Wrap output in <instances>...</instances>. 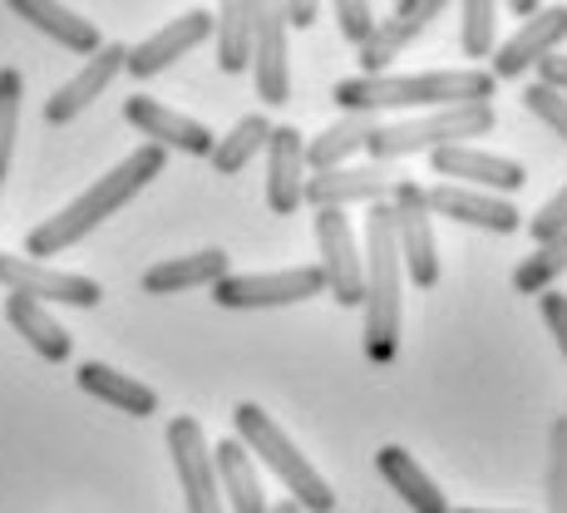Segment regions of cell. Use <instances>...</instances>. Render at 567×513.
Segmentation results:
<instances>
[{
	"label": "cell",
	"mask_w": 567,
	"mask_h": 513,
	"mask_svg": "<svg viewBox=\"0 0 567 513\" xmlns=\"http://www.w3.org/2000/svg\"><path fill=\"white\" fill-rule=\"evenodd\" d=\"M326 297L321 267H281V271H227L213 287V301L223 311H271L297 301Z\"/></svg>",
	"instance_id": "7"
},
{
	"label": "cell",
	"mask_w": 567,
	"mask_h": 513,
	"mask_svg": "<svg viewBox=\"0 0 567 513\" xmlns=\"http://www.w3.org/2000/svg\"><path fill=\"white\" fill-rule=\"evenodd\" d=\"M267 207L277 217H291L301 207V193H307V134L291 124H271L267 138Z\"/></svg>",
	"instance_id": "18"
},
{
	"label": "cell",
	"mask_w": 567,
	"mask_h": 513,
	"mask_svg": "<svg viewBox=\"0 0 567 513\" xmlns=\"http://www.w3.org/2000/svg\"><path fill=\"white\" fill-rule=\"evenodd\" d=\"M124 124L138 129V134L148 138L154 148H178V154H193V158H207L217 144V134L198 119L178 114V109H168L163 100H148V94H128L124 100Z\"/></svg>",
	"instance_id": "16"
},
{
	"label": "cell",
	"mask_w": 567,
	"mask_h": 513,
	"mask_svg": "<svg viewBox=\"0 0 567 513\" xmlns=\"http://www.w3.org/2000/svg\"><path fill=\"white\" fill-rule=\"evenodd\" d=\"M213 469H217V489H223V509L227 513H267V489H261L257 460L243 450L237 440H223L213 450Z\"/></svg>",
	"instance_id": "24"
},
{
	"label": "cell",
	"mask_w": 567,
	"mask_h": 513,
	"mask_svg": "<svg viewBox=\"0 0 567 513\" xmlns=\"http://www.w3.org/2000/svg\"><path fill=\"white\" fill-rule=\"evenodd\" d=\"M0 287L6 297H30V301H60V307H100L104 301V287L94 277H80V271H60V267H45L35 257H16V253H0Z\"/></svg>",
	"instance_id": "8"
},
{
	"label": "cell",
	"mask_w": 567,
	"mask_h": 513,
	"mask_svg": "<svg viewBox=\"0 0 567 513\" xmlns=\"http://www.w3.org/2000/svg\"><path fill=\"white\" fill-rule=\"evenodd\" d=\"M498 6H508L518 20H528V16H538V10H543V0H498Z\"/></svg>",
	"instance_id": "40"
},
{
	"label": "cell",
	"mask_w": 567,
	"mask_h": 513,
	"mask_svg": "<svg viewBox=\"0 0 567 513\" xmlns=\"http://www.w3.org/2000/svg\"><path fill=\"white\" fill-rule=\"evenodd\" d=\"M74 386H80L84 396H94L100 406H109V410L134 414V420L158 414V390L144 386V380H134V376H124V370L104 366V360H84V366L74 370Z\"/></svg>",
	"instance_id": "22"
},
{
	"label": "cell",
	"mask_w": 567,
	"mask_h": 513,
	"mask_svg": "<svg viewBox=\"0 0 567 513\" xmlns=\"http://www.w3.org/2000/svg\"><path fill=\"white\" fill-rule=\"evenodd\" d=\"M331 10H336V30H341L346 45L361 50L375 35V6L370 0H331Z\"/></svg>",
	"instance_id": "34"
},
{
	"label": "cell",
	"mask_w": 567,
	"mask_h": 513,
	"mask_svg": "<svg viewBox=\"0 0 567 513\" xmlns=\"http://www.w3.org/2000/svg\"><path fill=\"white\" fill-rule=\"evenodd\" d=\"M365 356L375 366H390L400 356V326H405V271L395 253V227H390V203H375L365 213Z\"/></svg>",
	"instance_id": "3"
},
{
	"label": "cell",
	"mask_w": 567,
	"mask_h": 513,
	"mask_svg": "<svg viewBox=\"0 0 567 513\" xmlns=\"http://www.w3.org/2000/svg\"><path fill=\"white\" fill-rule=\"evenodd\" d=\"M168 454H173V474H178V489H183V509L227 513L223 489H217V469H213V444H207L203 424L193 414H173L168 420Z\"/></svg>",
	"instance_id": "9"
},
{
	"label": "cell",
	"mask_w": 567,
	"mask_h": 513,
	"mask_svg": "<svg viewBox=\"0 0 567 513\" xmlns=\"http://www.w3.org/2000/svg\"><path fill=\"white\" fill-rule=\"evenodd\" d=\"M6 6L16 10L20 20H30V25L40 30V35H50L60 50L80 54V60H90V54L104 45L100 30H94V20H84L80 10L60 6V0H6Z\"/></svg>",
	"instance_id": "23"
},
{
	"label": "cell",
	"mask_w": 567,
	"mask_h": 513,
	"mask_svg": "<svg viewBox=\"0 0 567 513\" xmlns=\"http://www.w3.org/2000/svg\"><path fill=\"white\" fill-rule=\"evenodd\" d=\"M523 109H528L538 124H548L553 134L567 144V94H553V90H543V84L533 80L528 90H523Z\"/></svg>",
	"instance_id": "35"
},
{
	"label": "cell",
	"mask_w": 567,
	"mask_h": 513,
	"mask_svg": "<svg viewBox=\"0 0 567 513\" xmlns=\"http://www.w3.org/2000/svg\"><path fill=\"white\" fill-rule=\"evenodd\" d=\"M430 198V213L434 217H450V223H464V227H484V233H518L523 227V213L508 198H494V193H478V188H460V183H434L424 188Z\"/></svg>",
	"instance_id": "20"
},
{
	"label": "cell",
	"mask_w": 567,
	"mask_h": 513,
	"mask_svg": "<svg viewBox=\"0 0 567 513\" xmlns=\"http://www.w3.org/2000/svg\"><path fill=\"white\" fill-rule=\"evenodd\" d=\"M498 45V0H460V50L464 60H488Z\"/></svg>",
	"instance_id": "31"
},
{
	"label": "cell",
	"mask_w": 567,
	"mask_h": 513,
	"mask_svg": "<svg viewBox=\"0 0 567 513\" xmlns=\"http://www.w3.org/2000/svg\"><path fill=\"white\" fill-rule=\"evenodd\" d=\"M533 70H538V84H543V90L567 94V54H548V60H538Z\"/></svg>",
	"instance_id": "38"
},
{
	"label": "cell",
	"mask_w": 567,
	"mask_h": 513,
	"mask_svg": "<svg viewBox=\"0 0 567 513\" xmlns=\"http://www.w3.org/2000/svg\"><path fill=\"white\" fill-rule=\"evenodd\" d=\"M523 227H528L533 247H543V243H553V237H558V233H567V188H558V193H553V198L543 203L538 213H533V217H528V223H523Z\"/></svg>",
	"instance_id": "36"
},
{
	"label": "cell",
	"mask_w": 567,
	"mask_h": 513,
	"mask_svg": "<svg viewBox=\"0 0 567 513\" xmlns=\"http://www.w3.org/2000/svg\"><path fill=\"white\" fill-rule=\"evenodd\" d=\"M390 227H395V253L405 281H414L420 291H430L440 281V243H434V213L430 198L414 178H395L390 193Z\"/></svg>",
	"instance_id": "6"
},
{
	"label": "cell",
	"mask_w": 567,
	"mask_h": 513,
	"mask_svg": "<svg viewBox=\"0 0 567 513\" xmlns=\"http://www.w3.org/2000/svg\"><path fill=\"white\" fill-rule=\"evenodd\" d=\"M450 6H454V0H400V6L390 10V20H375V35L355 50L361 74H385L390 64H395L400 54H405Z\"/></svg>",
	"instance_id": "15"
},
{
	"label": "cell",
	"mask_w": 567,
	"mask_h": 513,
	"mask_svg": "<svg viewBox=\"0 0 567 513\" xmlns=\"http://www.w3.org/2000/svg\"><path fill=\"white\" fill-rule=\"evenodd\" d=\"M316 253H321V277L326 291H331L336 307H361V287H365V257L361 243H355V227L346 213H316Z\"/></svg>",
	"instance_id": "11"
},
{
	"label": "cell",
	"mask_w": 567,
	"mask_h": 513,
	"mask_svg": "<svg viewBox=\"0 0 567 513\" xmlns=\"http://www.w3.org/2000/svg\"><path fill=\"white\" fill-rule=\"evenodd\" d=\"M395 193V173L390 163H346V168H326V173H311L307 178V193L301 203H311L316 213H346V207H375V203H390Z\"/></svg>",
	"instance_id": "13"
},
{
	"label": "cell",
	"mask_w": 567,
	"mask_h": 513,
	"mask_svg": "<svg viewBox=\"0 0 567 513\" xmlns=\"http://www.w3.org/2000/svg\"><path fill=\"white\" fill-rule=\"evenodd\" d=\"M498 129L494 104H454V109H430V114L410 119H380L375 134L365 138L370 163H400L414 154H434L450 144H474Z\"/></svg>",
	"instance_id": "5"
},
{
	"label": "cell",
	"mask_w": 567,
	"mask_h": 513,
	"mask_svg": "<svg viewBox=\"0 0 567 513\" xmlns=\"http://www.w3.org/2000/svg\"><path fill=\"white\" fill-rule=\"evenodd\" d=\"M267 138H271V119H267V114H243V119H237V124L213 144L207 163H213L223 178H233V173H243L247 163H252L261 148H267Z\"/></svg>",
	"instance_id": "29"
},
{
	"label": "cell",
	"mask_w": 567,
	"mask_h": 513,
	"mask_svg": "<svg viewBox=\"0 0 567 513\" xmlns=\"http://www.w3.org/2000/svg\"><path fill=\"white\" fill-rule=\"evenodd\" d=\"M20 100H25V80H20V70H16V64H6V70H0V183H6L10 158H16Z\"/></svg>",
	"instance_id": "32"
},
{
	"label": "cell",
	"mask_w": 567,
	"mask_h": 513,
	"mask_svg": "<svg viewBox=\"0 0 567 513\" xmlns=\"http://www.w3.org/2000/svg\"><path fill=\"white\" fill-rule=\"evenodd\" d=\"M567 277V233H558L553 243L533 247L528 257L514 267V291L518 297H538V291L558 287V281Z\"/></svg>",
	"instance_id": "30"
},
{
	"label": "cell",
	"mask_w": 567,
	"mask_h": 513,
	"mask_svg": "<svg viewBox=\"0 0 567 513\" xmlns=\"http://www.w3.org/2000/svg\"><path fill=\"white\" fill-rule=\"evenodd\" d=\"M291 25L281 0H252V84L261 104L291 100Z\"/></svg>",
	"instance_id": "10"
},
{
	"label": "cell",
	"mask_w": 567,
	"mask_h": 513,
	"mask_svg": "<svg viewBox=\"0 0 567 513\" xmlns=\"http://www.w3.org/2000/svg\"><path fill=\"white\" fill-rule=\"evenodd\" d=\"M563 40H567V6H543L538 16L518 20L514 35L494 45V54H488V74H494V80H518V74H528L538 60L558 54Z\"/></svg>",
	"instance_id": "14"
},
{
	"label": "cell",
	"mask_w": 567,
	"mask_h": 513,
	"mask_svg": "<svg viewBox=\"0 0 567 513\" xmlns=\"http://www.w3.org/2000/svg\"><path fill=\"white\" fill-rule=\"evenodd\" d=\"M375 469H380V479H385V484L395 489V494L405 499L414 513H450V499L440 494V484L424 474L420 460H414L410 450L385 444V450H375Z\"/></svg>",
	"instance_id": "25"
},
{
	"label": "cell",
	"mask_w": 567,
	"mask_h": 513,
	"mask_svg": "<svg viewBox=\"0 0 567 513\" xmlns=\"http://www.w3.org/2000/svg\"><path fill=\"white\" fill-rule=\"evenodd\" d=\"M538 311H543V326L553 331V341H558V351L567 360V291H558V287L538 291Z\"/></svg>",
	"instance_id": "37"
},
{
	"label": "cell",
	"mask_w": 567,
	"mask_h": 513,
	"mask_svg": "<svg viewBox=\"0 0 567 513\" xmlns=\"http://www.w3.org/2000/svg\"><path fill=\"white\" fill-rule=\"evenodd\" d=\"M267 513H301V509H297V504H291V499H281V504H271Z\"/></svg>",
	"instance_id": "41"
},
{
	"label": "cell",
	"mask_w": 567,
	"mask_h": 513,
	"mask_svg": "<svg viewBox=\"0 0 567 513\" xmlns=\"http://www.w3.org/2000/svg\"><path fill=\"white\" fill-rule=\"evenodd\" d=\"M548 513H567V414L553 420L548 440Z\"/></svg>",
	"instance_id": "33"
},
{
	"label": "cell",
	"mask_w": 567,
	"mask_h": 513,
	"mask_svg": "<svg viewBox=\"0 0 567 513\" xmlns=\"http://www.w3.org/2000/svg\"><path fill=\"white\" fill-rule=\"evenodd\" d=\"M281 10H287L291 30H311L321 20V0H281Z\"/></svg>",
	"instance_id": "39"
},
{
	"label": "cell",
	"mask_w": 567,
	"mask_h": 513,
	"mask_svg": "<svg viewBox=\"0 0 567 513\" xmlns=\"http://www.w3.org/2000/svg\"><path fill=\"white\" fill-rule=\"evenodd\" d=\"M6 321L16 326V336H25V346L35 351L40 360H50V366H64L74 351V341H70V331H64L54 316L40 307V301H30V297H6Z\"/></svg>",
	"instance_id": "27"
},
{
	"label": "cell",
	"mask_w": 567,
	"mask_h": 513,
	"mask_svg": "<svg viewBox=\"0 0 567 513\" xmlns=\"http://www.w3.org/2000/svg\"><path fill=\"white\" fill-rule=\"evenodd\" d=\"M227 271H233V257H227L223 247H203V253H188V257L154 261L138 287H144L148 297H178V291H198V287L213 291Z\"/></svg>",
	"instance_id": "21"
},
{
	"label": "cell",
	"mask_w": 567,
	"mask_h": 513,
	"mask_svg": "<svg viewBox=\"0 0 567 513\" xmlns=\"http://www.w3.org/2000/svg\"><path fill=\"white\" fill-rule=\"evenodd\" d=\"M380 119L370 114H341L336 124H326L316 138H307V173H326V168H346L355 154H365V138L375 134Z\"/></svg>",
	"instance_id": "26"
},
{
	"label": "cell",
	"mask_w": 567,
	"mask_h": 513,
	"mask_svg": "<svg viewBox=\"0 0 567 513\" xmlns=\"http://www.w3.org/2000/svg\"><path fill=\"white\" fill-rule=\"evenodd\" d=\"M488 70H424V74H351L331 90L341 114H430L454 104H494Z\"/></svg>",
	"instance_id": "1"
},
{
	"label": "cell",
	"mask_w": 567,
	"mask_h": 513,
	"mask_svg": "<svg viewBox=\"0 0 567 513\" xmlns=\"http://www.w3.org/2000/svg\"><path fill=\"white\" fill-rule=\"evenodd\" d=\"M233 424H237L233 440L243 444L261 469H271V474L281 479V489H287L291 504L301 513H336V489L326 484V474L297 450V440H291L267 410L243 400V406L233 410Z\"/></svg>",
	"instance_id": "4"
},
{
	"label": "cell",
	"mask_w": 567,
	"mask_h": 513,
	"mask_svg": "<svg viewBox=\"0 0 567 513\" xmlns=\"http://www.w3.org/2000/svg\"><path fill=\"white\" fill-rule=\"evenodd\" d=\"M430 173L440 183H460V188L494 193V198H514V193L528 188V168H523L518 158L488 154V148H474V144L434 148V154H430Z\"/></svg>",
	"instance_id": "12"
},
{
	"label": "cell",
	"mask_w": 567,
	"mask_h": 513,
	"mask_svg": "<svg viewBox=\"0 0 567 513\" xmlns=\"http://www.w3.org/2000/svg\"><path fill=\"white\" fill-rule=\"evenodd\" d=\"M213 40H217V70L243 74L252 64V0H217Z\"/></svg>",
	"instance_id": "28"
},
{
	"label": "cell",
	"mask_w": 567,
	"mask_h": 513,
	"mask_svg": "<svg viewBox=\"0 0 567 513\" xmlns=\"http://www.w3.org/2000/svg\"><path fill=\"white\" fill-rule=\"evenodd\" d=\"M460 513H518V509H460Z\"/></svg>",
	"instance_id": "42"
},
{
	"label": "cell",
	"mask_w": 567,
	"mask_h": 513,
	"mask_svg": "<svg viewBox=\"0 0 567 513\" xmlns=\"http://www.w3.org/2000/svg\"><path fill=\"white\" fill-rule=\"evenodd\" d=\"M124 60H128V50L124 45H109V40H104V45L84 60V70L74 74V80H64L60 90L45 100V124L60 129V124H70V119H80L84 109L100 100L118 74H124Z\"/></svg>",
	"instance_id": "19"
},
{
	"label": "cell",
	"mask_w": 567,
	"mask_h": 513,
	"mask_svg": "<svg viewBox=\"0 0 567 513\" xmlns=\"http://www.w3.org/2000/svg\"><path fill=\"white\" fill-rule=\"evenodd\" d=\"M163 163H168V154H163V148H154V144L134 148V154H128L124 163H114L104 178H94L74 203H64L54 217H45L40 227H30V233H25V257L45 261V257L70 253V247L84 243V237H90L100 223H109L118 207L134 203L138 193H144L148 183H154L158 173H163Z\"/></svg>",
	"instance_id": "2"
},
{
	"label": "cell",
	"mask_w": 567,
	"mask_h": 513,
	"mask_svg": "<svg viewBox=\"0 0 567 513\" xmlns=\"http://www.w3.org/2000/svg\"><path fill=\"white\" fill-rule=\"evenodd\" d=\"M207 40H213V10H183V16H173L163 30H154L148 40H138V45L128 50L124 70L134 74V80H154V74L178 64L183 54H193L198 45H207Z\"/></svg>",
	"instance_id": "17"
}]
</instances>
